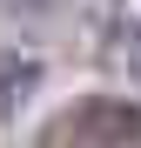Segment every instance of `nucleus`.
I'll use <instances>...</instances> for the list:
<instances>
[{
  "instance_id": "f257e3e1",
  "label": "nucleus",
  "mask_w": 141,
  "mask_h": 148,
  "mask_svg": "<svg viewBox=\"0 0 141 148\" xmlns=\"http://www.w3.org/2000/svg\"><path fill=\"white\" fill-rule=\"evenodd\" d=\"M40 141L47 148H67V141L74 148H128V141H141V108L121 101V94H87V101L61 108L47 121Z\"/></svg>"
},
{
  "instance_id": "20e7f679",
  "label": "nucleus",
  "mask_w": 141,
  "mask_h": 148,
  "mask_svg": "<svg viewBox=\"0 0 141 148\" xmlns=\"http://www.w3.org/2000/svg\"><path fill=\"white\" fill-rule=\"evenodd\" d=\"M0 7H14V14H54L61 0H0Z\"/></svg>"
},
{
  "instance_id": "f03ea898",
  "label": "nucleus",
  "mask_w": 141,
  "mask_h": 148,
  "mask_svg": "<svg viewBox=\"0 0 141 148\" xmlns=\"http://www.w3.org/2000/svg\"><path fill=\"white\" fill-rule=\"evenodd\" d=\"M34 81H40V67H34V61H20V54H0V114H7V108H14V101H20Z\"/></svg>"
},
{
  "instance_id": "7ed1b4c3",
  "label": "nucleus",
  "mask_w": 141,
  "mask_h": 148,
  "mask_svg": "<svg viewBox=\"0 0 141 148\" xmlns=\"http://www.w3.org/2000/svg\"><path fill=\"white\" fill-rule=\"evenodd\" d=\"M121 61L134 67V81H141V7H134V14L121 20Z\"/></svg>"
}]
</instances>
